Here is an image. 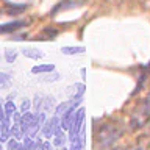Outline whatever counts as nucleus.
Instances as JSON below:
<instances>
[{"label":"nucleus","instance_id":"obj_1","mask_svg":"<svg viewBox=\"0 0 150 150\" xmlns=\"http://www.w3.org/2000/svg\"><path fill=\"white\" fill-rule=\"evenodd\" d=\"M122 127L117 125V124H103L100 127V130L97 131L96 134V149L97 150H108L114 145L117 141L120 139L122 136Z\"/></svg>","mask_w":150,"mask_h":150},{"label":"nucleus","instance_id":"obj_2","mask_svg":"<svg viewBox=\"0 0 150 150\" xmlns=\"http://www.w3.org/2000/svg\"><path fill=\"white\" fill-rule=\"evenodd\" d=\"M149 122H150V96L147 98H144L133 110V112L130 116V128L139 130L147 125Z\"/></svg>","mask_w":150,"mask_h":150},{"label":"nucleus","instance_id":"obj_3","mask_svg":"<svg viewBox=\"0 0 150 150\" xmlns=\"http://www.w3.org/2000/svg\"><path fill=\"white\" fill-rule=\"evenodd\" d=\"M84 117H86V110H84L83 106L77 108V112H75V119L72 122V125H70V128L67 130L69 131V141L72 142V141H77L80 138V131H81L83 125H84Z\"/></svg>","mask_w":150,"mask_h":150},{"label":"nucleus","instance_id":"obj_4","mask_svg":"<svg viewBox=\"0 0 150 150\" xmlns=\"http://www.w3.org/2000/svg\"><path fill=\"white\" fill-rule=\"evenodd\" d=\"M33 105H35V110L36 112L38 111H50L52 108L55 110V97L53 96H45V94H36L35 96V102H33Z\"/></svg>","mask_w":150,"mask_h":150},{"label":"nucleus","instance_id":"obj_5","mask_svg":"<svg viewBox=\"0 0 150 150\" xmlns=\"http://www.w3.org/2000/svg\"><path fill=\"white\" fill-rule=\"evenodd\" d=\"M30 21L28 19H19V21H11V22H6V23H0V35H9V33H16L19 31L21 28L27 27Z\"/></svg>","mask_w":150,"mask_h":150},{"label":"nucleus","instance_id":"obj_6","mask_svg":"<svg viewBox=\"0 0 150 150\" xmlns=\"http://www.w3.org/2000/svg\"><path fill=\"white\" fill-rule=\"evenodd\" d=\"M61 124H59V117L58 116H52L50 119H47L44 122V125H42V128H41V133L44 138L47 139H50V138H53L55 136V131L56 128H58Z\"/></svg>","mask_w":150,"mask_h":150},{"label":"nucleus","instance_id":"obj_7","mask_svg":"<svg viewBox=\"0 0 150 150\" xmlns=\"http://www.w3.org/2000/svg\"><path fill=\"white\" fill-rule=\"evenodd\" d=\"M83 3H84V0H63V2H59L53 9H52L50 16H56L59 11H66V9H70V8L81 6Z\"/></svg>","mask_w":150,"mask_h":150},{"label":"nucleus","instance_id":"obj_8","mask_svg":"<svg viewBox=\"0 0 150 150\" xmlns=\"http://www.w3.org/2000/svg\"><path fill=\"white\" fill-rule=\"evenodd\" d=\"M21 53L25 56V58H28V59H35V61L42 59V58L45 56L44 52L39 50V49H35V47H27V49H22Z\"/></svg>","mask_w":150,"mask_h":150},{"label":"nucleus","instance_id":"obj_9","mask_svg":"<svg viewBox=\"0 0 150 150\" xmlns=\"http://www.w3.org/2000/svg\"><path fill=\"white\" fill-rule=\"evenodd\" d=\"M33 119H35V112H30V111H25L21 114V119H19V125H21V128L23 130V133H28V130H30V125Z\"/></svg>","mask_w":150,"mask_h":150},{"label":"nucleus","instance_id":"obj_10","mask_svg":"<svg viewBox=\"0 0 150 150\" xmlns=\"http://www.w3.org/2000/svg\"><path fill=\"white\" fill-rule=\"evenodd\" d=\"M86 52L84 45H63L61 47V53L66 56H75V55H83Z\"/></svg>","mask_w":150,"mask_h":150},{"label":"nucleus","instance_id":"obj_11","mask_svg":"<svg viewBox=\"0 0 150 150\" xmlns=\"http://www.w3.org/2000/svg\"><path fill=\"white\" fill-rule=\"evenodd\" d=\"M75 112H77V110H70V111H67L66 114H63L59 117V124H61V128L63 130L70 128V125H72V122L75 119Z\"/></svg>","mask_w":150,"mask_h":150},{"label":"nucleus","instance_id":"obj_12","mask_svg":"<svg viewBox=\"0 0 150 150\" xmlns=\"http://www.w3.org/2000/svg\"><path fill=\"white\" fill-rule=\"evenodd\" d=\"M27 9V5H13V3H6V6L3 9V14L8 16H19Z\"/></svg>","mask_w":150,"mask_h":150},{"label":"nucleus","instance_id":"obj_13","mask_svg":"<svg viewBox=\"0 0 150 150\" xmlns=\"http://www.w3.org/2000/svg\"><path fill=\"white\" fill-rule=\"evenodd\" d=\"M55 70V64H36L31 67V74L33 75H44V74H50Z\"/></svg>","mask_w":150,"mask_h":150},{"label":"nucleus","instance_id":"obj_14","mask_svg":"<svg viewBox=\"0 0 150 150\" xmlns=\"http://www.w3.org/2000/svg\"><path fill=\"white\" fill-rule=\"evenodd\" d=\"M70 89H72V100H77V98H83L84 92H86V84L84 83H75L70 86Z\"/></svg>","mask_w":150,"mask_h":150},{"label":"nucleus","instance_id":"obj_15","mask_svg":"<svg viewBox=\"0 0 150 150\" xmlns=\"http://www.w3.org/2000/svg\"><path fill=\"white\" fill-rule=\"evenodd\" d=\"M9 133H11V138L17 139V141H22L25 138V133H23V130L21 128V125H19V122H14L11 125V128H9Z\"/></svg>","mask_w":150,"mask_h":150},{"label":"nucleus","instance_id":"obj_16","mask_svg":"<svg viewBox=\"0 0 150 150\" xmlns=\"http://www.w3.org/2000/svg\"><path fill=\"white\" fill-rule=\"evenodd\" d=\"M17 55H19V50H17V49H6V50L3 52V58H5V61H6V63H9V64L16 63Z\"/></svg>","mask_w":150,"mask_h":150},{"label":"nucleus","instance_id":"obj_17","mask_svg":"<svg viewBox=\"0 0 150 150\" xmlns=\"http://www.w3.org/2000/svg\"><path fill=\"white\" fill-rule=\"evenodd\" d=\"M3 110H5V117H9V119H11L14 116V112L17 111V108H16V103L13 100H6L3 105Z\"/></svg>","mask_w":150,"mask_h":150},{"label":"nucleus","instance_id":"obj_18","mask_svg":"<svg viewBox=\"0 0 150 150\" xmlns=\"http://www.w3.org/2000/svg\"><path fill=\"white\" fill-rule=\"evenodd\" d=\"M66 142H67V138H66L64 131H63V133H59V134H56V136H53V141H52L53 147H64Z\"/></svg>","mask_w":150,"mask_h":150},{"label":"nucleus","instance_id":"obj_19","mask_svg":"<svg viewBox=\"0 0 150 150\" xmlns=\"http://www.w3.org/2000/svg\"><path fill=\"white\" fill-rule=\"evenodd\" d=\"M45 77H41V81H45V83H52V81H58V80L61 78V75L56 72V70H53V72L50 74H44Z\"/></svg>","mask_w":150,"mask_h":150},{"label":"nucleus","instance_id":"obj_20","mask_svg":"<svg viewBox=\"0 0 150 150\" xmlns=\"http://www.w3.org/2000/svg\"><path fill=\"white\" fill-rule=\"evenodd\" d=\"M11 80H13V75H11V74L0 72V88H5V86H8Z\"/></svg>","mask_w":150,"mask_h":150},{"label":"nucleus","instance_id":"obj_21","mask_svg":"<svg viewBox=\"0 0 150 150\" xmlns=\"http://www.w3.org/2000/svg\"><path fill=\"white\" fill-rule=\"evenodd\" d=\"M19 144H21V141H17L14 138H9L8 142H6V150H17Z\"/></svg>","mask_w":150,"mask_h":150},{"label":"nucleus","instance_id":"obj_22","mask_svg":"<svg viewBox=\"0 0 150 150\" xmlns=\"http://www.w3.org/2000/svg\"><path fill=\"white\" fill-rule=\"evenodd\" d=\"M33 144H35V139L30 138V136H25V138L22 139V145L27 150H33Z\"/></svg>","mask_w":150,"mask_h":150},{"label":"nucleus","instance_id":"obj_23","mask_svg":"<svg viewBox=\"0 0 150 150\" xmlns=\"http://www.w3.org/2000/svg\"><path fill=\"white\" fill-rule=\"evenodd\" d=\"M83 147H84V142H81L80 139H77V141H72V142H70L69 150H83Z\"/></svg>","mask_w":150,"mask_h":150},{"label":"nucleus","instance_id":"obj_24","mask_svg":"<svg viewBox=\"0 0 150 150\" xmlns=\"http://www.w3.org/2000/svg\"><path fill=\"white\" fill-rule=\"evenodd\" d=\"M33 103L28 100V98H23L22 103H21V112H25V111H30V108H31Z\"/></svg>","mask_w":150,"mask_h":150},{"label":"nucleus","instance_id":"obj_25","mask_svg":"<svg viewBox=\"0 0 150 150\" xmlns=\"http://www.w3.org/2000/svg\"><path fill=\"white\" fill-rule=\"evenodd\" d=\"M9 138H11L9 131H0V142H8Z\"/></svg>","mask_w":150,"mask_h":150},{"label":"nucleus","instance_id":"obj_26","mask_svg":"<svg viewBox=\"0 0 150 150\" xmlns=\"http://www.w3.org/2000/svg\"><path fill=\"white\" fill-rule=\"evenodd\" d=\"M42 142H44V139L42 138H38L35 141V144H33V150H42Z\"/></svg>","mask_w":150,"mask_h":150},{"label":"nucleus","instance_id":"obj_27","mask_svg":"<svg viewBox=\"0 0 150 150\" xmlns=\"http://www.w3.org/2000/svg\"><path fill=\"white\" fill-rule=\"evenodd\" d=\"M42 150H53V144H52L49 139L44 141V142H42Z\"/></svg>","mask_w":150,"mask_h":150},{"label":"nucleus","instance_id":"obj_28","mask_svg":"<svg viewBox=\"0 0 150 150\" xmlns=\"http://www.w3.org/2000/svg\"><path fill=\"white\" fill-rule=\"evenodd\" d=\"M128 150H145V145H142V144H136V145H133V147H130Z\"/></svg>","mask_w":150,"mask_h":150},{"label":"nucleus","instance_id":"obj_29","mask_svg":"<svg viewBox=\"0 0 150 150\" xmlns=\"http://www.w3.org/2000/svg\"><path fill=\"white\" fill-rule=\"evenodd\" d=\"M5 117V110H3V105H2V102H0V120H2Z\"/></svg>","mask_w":150,"mask_h":150},{"label":"nucleus","instance_id":"obj_30","mask_svg":"<svg viewBox=\"0 0 150 150\" xmlns=\"http://www.w3.org/2000/svg\"><path fill=\"white\" fill-rule=\"evenodd\" d=\"M80 72H81V78L86 80V67H81V70H80Z\"/></svg>","mask_w":150,"mask_h":150},{"label":"nucleus","instance_id":"obj_31","mask_svg":"<svg viewBox=\"0 0 150 150\" xmlns=\"http://www.w3.org/2000/svg\"><path fill=\"white\" fill-rule=\"evenodd\" d=\"M17 150H27V149L23 147V145H22V142H21V144H19V147H17Z\"/></svg>","mask_w":150,"mask_h":150},{"label":"nucleus","instance_id":"obj_32","mask_svg":"<svg viewBox=\"0 0 150 150\" xmlns=\"http://www.w3.org/2000/svg\"><path fill=\"white\" fill-rule=\"evenodd\" d=\"M56 150H69V149H66V145H64V147H58Z\"/></svg>","mask_w":150,"mask_h":150},{"label":"nucleus","instance_id":"obj_33","mask_svg":"<svg viewBox=\"0 0 150 150\" xmlns=\"http://www.w3.org/2000/svg\"><path fill=\"white\" fill-rule=\"evenodd\" d=\"M0 150H5V149H3V145H2V142H0Z\"/></svg>","mask_w":150,"mask_h":150}]
</instances>
